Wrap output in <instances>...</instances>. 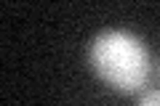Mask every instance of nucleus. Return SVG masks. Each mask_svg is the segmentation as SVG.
Wrapping results in <instances>:
<instances>
[{
    "label": "nucleus",
    "instance_id": "nucleus-1",
    "mask_svg": "<svg viewBox=\"0 0 160 106\" xmlns=\"http://www.w3.org/2000/svg\"><path fill=\"white\" fill-rule=\"evenodd\" d=\"M88 61L96 77L118 93H139L149 80L147 48L126 29H107L96 35L88 48Z\"/></svg>",
    "mask_w": 160,
    "mask_h": 106
},
{
    "label": "nucleus",
    "instance_id": "nucleus-2",
    "mask_svg": "<svg viewBox=\"0 0 160 106\" xmlns=\"http://www.w3.org/2000/svg\"><path fill=\"white\" fill-rule=\"evenodd\" d=\"M136 106H160V88H149V90H144Z\"/></svg>",
    "mask_w": 160,
    "mask_h": 106
}]
</instances>
